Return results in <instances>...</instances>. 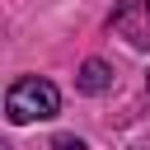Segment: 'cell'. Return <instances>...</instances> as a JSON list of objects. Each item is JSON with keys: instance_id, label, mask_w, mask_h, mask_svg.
<instances>
[{"instance_id": "1", "label": "cell", "mask_w": 150, "mask_h": 150, "mask_svg": "<svg viewBox=\"0 0 150 150\" xmlns=\"http://www.w3.org/2000/svg\"><path fill=\"white\" fill-rule=\"evenodd\" d=\"M56 108H61L56 84H52V80H38V75L14 80V84H9V94H5V117H9L14 127L47 122V117H56Z\"/></svg>"}, {"instance_id": "2", "label": "cell", "mask_w": 150, "mask_h": 150, "mask_svg": "<svg viewBox=\"0 0 150 150\" xmlns=\"http://www.w3.org/2000/svg\"><path fill=\"white\" fill-rule=\"evenodd\" d=\"M75 84H80L84 94H103V89L112 84V70H108L103 61H84V66H80V80H75Z\"/></svg>"}, {"instance_id": "3", "label": "cell", "mask_w": 150, "mask_h": 150, "mask_svg": "<svg viewBox=\"0 0 150 150\" xmlns=\"http://www.w3.org/2000/svg\"><path fill=\"white\" fill-rule=\"evenodd\" d=\"M52 150H84V141H75V136H61V141H56Z\"/></svg>"}]
</instances>
